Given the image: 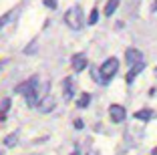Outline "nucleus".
Segmentation results:
<instances>
[{"instance_id":"4468645a","label":"nucleus","mask_w":157,"mask_h":155,"mask_svg":"<svg viewBox=\"0 0 157 155\" xmlns=\"http://www.w3.org/2000/svg\"><path fill=\"white\" fill-rule=\"evenodd\" d=\"M16 141H18V133H10V135L4 139V145L6 147H14V145H16Z\"/></svg>"},{"instance_id":"20e7f679","label":"nucleus","mask_w":157,"mask_h":155,"mask_svg":"<svg viewBox=\"0 0 157 155\" xmlns=\"http://www.w3.org/2000/svg\"><path fill=\"white\" fill-rule=\"evenodd\" d=\"M71 64H73V68L77 71V73L85 71V68H87V64H89L87 55H83V52H78V55H73V59H71Z\"/></svg>"},{"instance_id":"6e6552de","label":"nucleus","mask_w":157,"mask_h":155,"mask_svg":"<svg viewBox=\"0 0 157 155\" xmlns=\"http://www.w3.org/2000/svg\"><path fill=\"white\" fill-rule=\"evenodd\" d=\"M63 93H65V99L71 101L75 97V87H73V79L67 77L65 81H63Z\"/></svg>"},{"instance_id":"dca6fc26","label":"nucleus","mask_w":157,"mask_h":155,"mask_svg":"<svg viewBox=\"0 0 157 155\" xmlns=\"http://www.w3.org/2000/svg\"><path fill=\"white\" fill-rule=\"evenodd\" d=\"M97 20H99V10H97V8H93L91 16H89V24H97Z\"/></svg>"},{"instance_id":"1a4fd4ad","label":"nucleus","mask_w":157,"mask_h":155,"mask_svg":"<svg viewBox=\"0 0 157 155\" xmlns=\"http://www.w3.org/2000/svg\"><path fill=\"white\" fill-rule=\"evenodd\" d=\"M143 68H145V64H143V63H137V64H133V67L129 68V73H127V77H125V79H127V83L131 85V83L135 81V77H137V75L141 73Z\"/></svg>"},{"instance_id":"6ab92c4d","label":"nucleus","mask_w":157,"mask_h":155,"mask_svg":"<svg viewBox=\"0 0 157 155\" xmlns=\"http://www.w3.org/2000/svg\"><path fill=\"white\" fill-rule=\"evenodd\" d=\"M151 10H153V12H157V0H155V2H153V6H151Z\"/></svg>"},{"instance_id":"0eeeda50","label":"nucleus","mask_w":157,"mask_h":155,"mask_svg":"<svg viewBox=\"0 0 157 155\" xmlns=\"http://www.w3.org/2000/svg\"><path fill=\"white\" fill-rule=\"evenodd\" d=\"M36 85H38V79H36V77H33V79H28L26 83L18 85V87H16V93H20V95H26V93L30 91V89H34Z\"/></svg>"},{"instance_id":"39448f33","label":"nucleus","mask_w":157,"mask_h":155,"mask_svg":"<svg viewBox=\"0 0 157 155\" xmlns=\"http://www.w3.org/2000/svg\"><path fill=\"white\" fill-rule=\"evenodd\" d=\"M125 60H127L129 67H133V64L143 60V55H141V50H137V48H127L125 50Z\"/></svg>"},{"instance_id":"ddd939ff","label":"nucleus","mask_w":157,"mask_h":155,"mask_svg":"<svg viewBox=\"0 0 157 155\" xmlns=\"http://www.w3.org/2000/svg\"><path fill=\"white\" fill-rule=\"evenodd\" d=\"M117 6H119V0H109L107 6H105V16H111V14L117 10Z\"/></svg>"},{"instance_id":"4be33fe9","label":"nucleus","mask_w":157,"mask_h":155,"mask_svg":"<svg viewBox=\"0 0 157 155\" xmlns=\"http://www.w3.org/2000/svg\"><path fill=\"white\" fill-rule=\"evenodd\" d=\"M155 73H157V71H155Z\"/></svg>"},{"instance_id":"9b49d317","label":"nucleus","mask_w":157,"mask_h":155,"mask_svg":"<svg viewBox=\"0 0 157 155\" xmlns=\"http://www.w3.org/2000/svg\"><path fill=\"white\" fill-rule=\"evenodd\" d=\"M155 117V113H153L151 109H141L135 113V119H139V121H149V119Z\"/></svg>"},{"instance_id":"2eb2a0df","label":"nucleus","mask_w":157,"mask_h":155,"mask_svg":"<svg viewBox=\"0 0 157 155\" xmlns=\"http://www.w3.org/2000/svg\"><path fill=\"white\" fill-rule=\"evenodd\" d=\"M10 109V99H4L2 101V105H0V119L6 117V111Z\"/></svg>"},{"instance_id":"f3484780","label":"nucleus","mask_w":157,"mask_h":155,"mask_svg":"<svg viewBox=\"0 0 157 155\" xmlns=\"http://www.w3.org/2000/svg\"><path fill=\"white\" fill-rule=\"evenodd\" d=\"M44 6H48V8H56V0H44Z\"/></svg>"},{"instance_id":"aec40b11","label":"nucleus","mask_w":157,"mask_h":155,"mask_svg":"<svg viewBox=\"0 0 157 155\" xmlns=\"http://www.w3.org/2000/svg\"><path fill=\"white\" fill-rule=\"evenodd\" d=\"M153 155H157V149H155V151H153Z\"/></svg>"},{"instance_id":"f03ea898","label":"nucleus","mask_w":157,"mask_h":155,"mask_svg":"<svg viewBox=\"0 0 157 155\" xmlns=\"http://www.w3.org/2000/svg\"><path fill=\"white\" fill-rule=\"evenodd\" d=\"M65 22L69 24L73 30H78V28L83 26V10H81V6H73V8L67 10Z\"/></svg>"},{"instance_id":"423d86ee","label":"nucleus","mask_w":157,"mask_h":155,"mask_svg":"<svg viewBox=\"0 0 157 155\" xmlns=\"http://www.w3.org/2000/svg\"><path fill=\"white\" fill-rule=\"evenodd\" d=\"M125 113H127V111H125L121 105H111L109 107V117H111L113 123H121V121L125 119Z\"/></svg>"},{"instance_id":"f8f14e48","label":"nucleus","mask_w":157,"mask_h":155,"mask_svg":"<svg viewBox=\"0 0 157 155\" xmlns=\"http://www.w3.org/2000/svg\"><path fill=\"white\" fill-rule=\"evenodd\" d=\"M89 103H91V95H89V93H83V95L77 99V107H78V109H85V107H89Z\"/></svg>"},{"instance_id":"7ed1b4c3","label":"nucleus","mask_w":157,"mask_h":155,"mask_svg":"<svg viewBox=\"0 0 157 155\" xmlns=\"http://www.w3.org/2000/svg\"><path fill=\"white\" fill-rule=\"evenodd\" d=\"M24 97H26V105H28V107H36L38 103L42 101V93H40V87L36 85V87H34V89H30V91H28V93H26Z\"/></svg>"},{"instance_id":"412c9836","label":"nucleus","mask_w":157,"mask_h":155,"mask_svg":"<svg viewBox=\"0 0 157 155\" xmlns=\"http://www.w3.org/2000/svg\"><path fill=\"white\" fill-rule=\"evenodd\" d=\"M73 155H77V153H73Z\"/></svg>"},{"instance_id":"f257e3e1","label":"nucleus","mask_w":157,"mask_h":155,"mask_svg":"<svg viewBox=\"0 0 157 155\" xmlns=\"http://www.w3.org/2000/svg\"><path fill=\"white\" fill-rule=\"evenodd\" d=\"M117 71H119V60H117L115 56L107 59L105 63H103V67H101V81L99 83H109L113 77H115Z\"/></svg>"},{"instance_id":"a211bd4d","label":"nucleus","mask_w":157,"mask_h":155,"mask_svg":"<svg viewBox=\"0 0 157 155\" xmlns=\"http://www.w3.org/2000/svg\"><path fill=\"white\" fill-rule=\"evenodd\" d=\"M75 127H77V129H83V121H81V119H77V121H75Z\"/></svg>"},{"instance_id":"9d476101","label":"nucleus","mask_w":157,"mask_h":155,"mask_svg":"<svg viewBox=\"0 0 157 155\" xmlns=\"http://www.w3.org/2000/svg\"><path fill=\"white\" fill-rule=\"evenodd\" d=\"M38 109H40V113H48V111L55 109V99L52 97H42V101L38 103Z\"/></svg>"}]
</instances>
